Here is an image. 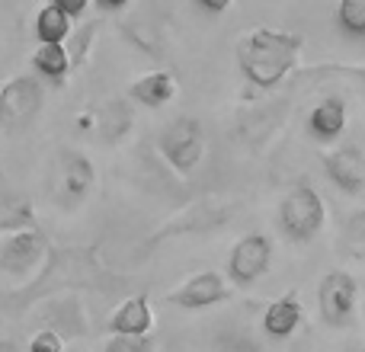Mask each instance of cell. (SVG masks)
I'll list each match as a JSON object with an SVG mask.
<instances>
[{
  "mask_svg": "<svg viewBox=\"0 0 365 352\" xmlns=\"http://www.w3.org/2000/svg\"><path fill=\"white\" fill-rule=\"evenodd\" d=\"M302 48L304 38L298 32L259 26V29H250L237 42V64L257 90H276L292 74H298Z\"/></svg>",
  "mask_w": 365,
  "mask_h": 352,
  "instance_id": "cell-1",
  "label": "cell"
},
{
  "mask_svg": "<svg viewBox=\"0 0 365 352\" xmlns=\"http://www.w3.org/2000/svg\"><path fill=\"white\" fill-rule=\"evenodd\" d=\"M327 221V205H324L321 192L308 182H298L279 202V227L292 244H308L324 231Z\"/></svg>",
  "mask_w": 365,
  "mask_h": 352,
  "instance_id": "cell-2",
  "label": "cell"
},
{
  "mask_svg": "<svg viewBox=\"0 0 365 352\" xmlns=\"http://www.w3.org/2000/svg\"><path fill=\"white\" fill-rule=\"evenodd\" d=\"M45 103V83L36 74H16L0 87V128L19 135L36 122Z\"/></svg>",
  "mask_w": 365,
  "mask_h": 352,
  "instance_id": "cell-3",
  "label": "cell"
},
{
  "mask_svg": "<svg viewBox=\"0 0 365 352\" xmlns=\"http://www.w3.org/2000/svg\"><path fill=\"white\" fill-rule=\"evenodd\" d=\"M158 151L173 167V173L189 176L205 157V132H202V125L195 119L180 115L170 125H164V132L158 135Z\"/></svg>",
  "mask_w": 365,
  "mask_h": 352,
  "instance_id": "cell-4",
  "label": "cell"
},
{
  "mask_svg": "<svg viewBox=\"0 0 365 352\" xmlns=\"http://www.w3.org/2000/svg\"><path fill=\"white\" fill-rule=\"evenodd\" d=\"M93 182H96V170L87 154L71 151V147L58 151L55 167H51V195H55L64 208H74L77 202L87 199Z\"/></svg>",
  "mask_w": 365,
  "mask_h": 352,
  "instance_id": "cell-5",
  "label": "cell"
},
{
  "mask_svg": "<svg viewBox=\"0 0 365 352\" xmlns=\"http://www.w3.org/2000/svg\"><path fill=\"white\" fill-rule=\"evenodd\" d=\"M48 237L38 227L6 234V237H0V272L10 279H26L48 259Z\"/></svg>",
  "mask_w": 365,
  "mask_h": 352,
  "instance_id": "cell-6",
  "label": "cell"
},
{
  "mask_svg": "<svg viewBox=\"0 0 365 352\" xmlns=\"http://www.w3.org/2000/svg\"><path fill=\"white\" fill-rule=\"evenodd\" d=\"M359 304V282L349 272L334 269L317 282V311L327 327H349Z\"/></svg>",
  "mask_w": 365,
  "mask_h": 352,
  "instance_id": "cell-7",
  "label": "cell"
},
{
  "mask_svg": "<svg viewBox=\"0 0 365 352\" xmlns=\"http://www.w3.org/2000/svg\"><path fill=\"white\" fill-rule=\"evenodd\" d=\"M272 266V240L266 234H247L231 247L227 257V282L231 289H247L257 279H263Z\"/></svg>",
  "mask_w": 365,
  "mask_h": 352,
  "instance_id": "cell-8",
  "label": "cell"
},
{
  "mask_svg": "<svg viewBox=\"0 0 365 352\" xmlns=\"http://www.w3.org/2000/svg\"><path fill=\"white\" fill-rule=\"evenodd\" d=\"M231 295H234V289H231V282H227V276H221V272H215V269H205V272L189 276L180 289H173L170 295H167V301L180 311H205V308H215V304L227 301Z\"/></svg>",
  "mask_w": 365,
  "mask_h": 352,
  "instance_id": "cell-9",
  "label": "cell"
},
{
  "mask_svg": "<svg viewBox=\"0 0 365 352\" xmlns=\"http://www.w3.org/2000/svg\"><path fill=\"white\" fill-rule=\"evenodd\" d=\"M227 221H231V205H225V202H195V205L182 208L173 221H167L151 237V244L180 237V234H205V231H212V227L227 224Z\"/></svg>",
  "mask_w": 365,
  "mask_h": 352,
  "instance_id": "cell-10",
  "label": "cell"
},
{
  "mask_svg": "<svg viewBox=\"0 0 365 352\" xmlns=\"http://www.w3.org/2000/svg\"><path fill=\"white\" fill-rule=\"evenodd\" d=\"M324 170L330 182L346 195L365 192V151L359 145H340L334 151H324Z\"/></svg>",
  "mask_w": 365,
  "mask_h": 352,
  "instance_id": "cell-11",
  "label": "cell"
},
{
  "mask_svg": "<svg viewBox=\"0 0 365 352\" xmlns=\"http://www.w3.org/2000/svg\"><path fill=\"white\" fill-rule=\"evenodd\" d=\"M154 330V311L145 295L125 298L109 317V333L113 336H151Z\"/></svg>",
  "mask_w": 365,
  "mask_h": 352,
  "instance_id": "cell-12",
  "label": "cell"
},
{
  "mask_svg": "<svg viewBox=\"0 0 365 352\" xmlns=\"http://www.w3.org/2000/svg\"><path fill=\"white\" fill-rule=\"evenodd\" d=\"M349 122V106L343 96H324L308 113V135L314 141H336Z\"/></svg>",
  "mask_w": 365,
  "mask_h": 352,
  "instance_id": "cell-13",
  "label": "cell"
},
{
  "mask_svg": "<svg viewBox=\"0 0 365 352\" xmlns=\"http://www.w3.org/2000/svg\"><path fill=\"white\" fill-rule=\"evenodd\" d=\"M132 122H135L132 103L128 100H106L93 113V132L103 145H119V141L128 138Z\"/></svg>",
  "mask_w": 365,
  "mask_h": 352,
  "instance_id": "cell-14",
  "label": "cell"
},
{
  "mask_svg": "<svg viewBox=\"0 0 365 352\" xmlns=\"http://www.w3.org/2000/svg\"><path fill=\"white\" fill-rule=\"evenodd\" d=\"M302 298L298 291H285L282 298H276L272 304H266V314H263V333L272 336V340H285L292 336L298 327H302Z\"/></svg>",
  "mask_w": 365,
  "mask_h": 352,
  "instance_id": "cell-15",
  "label": "cell"
},
{
  "mask_svg": "<svg viewBox=\"0 0 365 352\" xmlns=\"http://www.w3.org/2000/svg\"><path fill=\"white\" fill-rule=\"evenodd\" d=\"M180 83L170 71H151V74H141L138 81L128 87V100L138 103V106H148V109H160L177 96Z\"/></svg>",
  "mask_w": 365,
  "mask_h": 352,
  "instance_id": "cell-16",
  "label": "cell"
},
{
  "mask_svg": "<svg viewBox=\"0 0 365 352\" xmlns=\"http://www.w3.org/2000/svg\"><path fill=\"white\" fill-rule=\"evenodd\" d=\"M36 227V205L13 189H0V234H16Z\"/></svg>",
  "mask_w": 365,
  "mask_h": 352,
  "instance_id": "cell-17",
  "label": "cell"
},
{
  "mask_svg": "<svg viewBox=\"0 0 365 352\" xmlns=\"http://www.w3.org/2000/svg\"><path fill=\"white\" fill-rule=\"evenodd\" d=\"M45 321H48L51 333H58L64 340V333L68 336H83L87 333V321H83V311L81 304H77V298H58V301H48L45 304Z\"/></svg>",
  "mask_w": 365,
  "mask_h": 352,
  "instance_id": "cell-18",
  "label": "cell"
},
{
  "mask_svg": "<svg viewBox=\"0 0 365 352\" xmlns=\"http://www.w3.org/2000/svg\"><path fill=\"white\" fill-rule=\"evenodd\" d=\"M32 71L38 81H48L55 87H61L71 74V58L64 51V45H38L32 51Z\"/></svg>",
  "mask_w": 365,
  "mask_h": 352,
  "instance_id": "cell-19",
  "label": "cell"
},
{
  "mask_svg": "<svg viewBox=\"0 0 365 352\" xmlns=\"http://www.w3.org/2000/svg\"><path fill=\"white\" fill-rule=\"evenodd\" d=\"M74 32V23L58 10V4H45L36 13V38L38 45H64Z\"/></svg>",
  "mask_w": 365,
  "mask_h": 352,
  "instance_id": "cell-20",
  "label": "cell"
},
{
  "mask_svg": "<svg viewBox=\"0 0 365 352\" xmlns=\"http://www.w3.org/2000/svg\"><path fill=\"white\" fill-rule=\"evenodd\" d=\"M96 29H100V19H90V23L77 26V29L71 32V38L64 42V51H68V58H71V71L87 61L90 45H93V38H96Z\"/></svg>",
  "mask_w": 365,
  "mask_h": 352,
  "instance_id": "cell-21",
  "label": "cell"
},
{
  "mask_svg": "<svg viewBox=\"0 0 365 352\" xmlns=\"http://www.w3.org/2000/svg\"><path fill=\"white\" fill-rule=\"evenodd\" d=\"M336 29L346 32V36L362 38L365 36V0H343L334 13Z\"/></svg>",
  "mask_w": 365,
  "mask_h": 352,
  "instance_id": "cell-22",
  "label": "cell"
},
{
  "mask_svg": "<svg viewBox=\"0 0 365 352\" xmlns=\"http://www.w3.org/2000/svg\"><path fill=\"white\" fill-rule=\"evenodd\" d=\"M298 77H359L365 81V61L359 64H340V61H324V64H314V68H304L298 71Z\"/></svg>",
  "mask_w": 365,
  "mask_h": 352,
  "instance_id": "cell-23",
  "label": "cell"
},
{
  "mask_svg": "<svg viewBox=\"0 0 365 352\" xmlns=\"http://www.w3.org/2000/svg\"><path fill=\"white\" fill-rule=\"evenodd\" d=\"M343 247L356 257H365V208L353 212L343 224Z\"/></svg>",
  "mask_w": 365,
  "mask_h": 352,
  "instance_id": "cell-24",
  "label": "cell"
},
{
  "mask_svg": "<svg viewBox=\"0 0 365 352\" xmlns=\"http://www.w3.org/2000/svg\"><path fill=\"white\" fill-rule=\"evenodd\" d=\"M103 352H154L151 336H109Z\"/></svg>",
  "mask_w": 365,
  "mask_h": 352,
  "instance_id": "cell-25",
  "label": "cell"
},
{
  "mask_svg": "<svg viewBox=\"0 0 365 352\" xmlns=\"http://www.w3.org/2000/svg\"><path fill=\"white\" fill-rule=\"evenodd\" d=\"M26 352H64V340L58 333H51V330L42 327L29 340V349H26Z\"/></svg>",
  "mask_w": 365,
  "mask_h": 352,
  "instance_id": "cell-26",
  "label": "cell"
},
{
  "mask_svg": "<svg viewBox=\"0 0 365 352\" xmlns=\"http://www.w3.org/2000/svg\"><path fill=\"white\" fill-rule=\"evenodd\" d=\"M55 4H58V10H61L64 16L71 19V23H74V19H81L83 13L90 10V4H87V0H55Z\"/></svg>",
  "mask_w": 365,
  "mask_h": 352,
  "instance_id": "cell-27",
  "label": "cell"
},
{
  "mask_svg": "<svg viewBox=\"0 0 365 352\" xmlns=\"http://www.w3.org/2000/svg\"><path fill=\"white\" fill-rule=\"evenodd\" d=\"M96 10H100V13H119V10H128V4H125V0H100V4H96Z\"/></svg>",
  "mask_w": 365,
  "mask_h": 352,
  "instance_id": "cell-28",
  "label": "cell"
},
{
  "mask_svg": "<svg viewBox=\"0 0 365 352\" xmlns=\"http://www.w3.org/2000/svg\"><path fill=\"white\" fill-rule=\"evenodd\" d=\"M199 6H202L205 13H225L231 4H227V0H218V4H212V0H199Z\"/></svg>",
  "mask_w": 365,
  "mask_h": 352,
  "instance_id": "cell-29",
  "label": "cell"
},
{
  "mask_svg": "<svg viewBox=\"0 0 365 352\" xmlns=\"http://www.w3.org/2000/svg\"><path fill=\"white\" fill-rule=\"evenodd\" d=\"M0 352H23V346L13 340H0Z\"/></svg>",
  "mask_w": 365,
  "mask_h": 352,
  "instance_id": "cell-30",
  "label": "cell"
}]
</instances>
